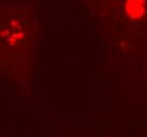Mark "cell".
<instances>
[{
    "label": "cell",
    "mask_w": 147,
    "mask_h": 137,
    "mask_svg": "<svg viewBox=\"0 0 147 137\" xmlns=\"http://www.w3.org/2000/svg\"><path fill=\"white\" fill-rule=\"evenodd\" d=\"M146 0H127L125 11L126 14L134 19L141 18L145 13Z\"/></svg>",
    "instance_id": "cell-1"
}]
</instances>
